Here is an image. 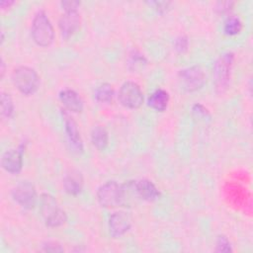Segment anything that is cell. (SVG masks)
I'll return each mask as SVG.
<instances>
[{"mask_svg": "<svg viewBox=\"0 0 253 253\" xmlns=\"http://www.w3.org/2000/svg\"><path fill=\"white\" fill-rule=\"evenodd\" d=\"M60 4L64 11H77V8L80 6V1H62Z\"/></svg>", "mask_w": 253, "mask_h": 253, "instance_id": "obj_24", "label": "cell"}, {"mask_svg": "<svg viewBox=\"0 0 253 253\" xmlns=\"http://www.w3.org/2000/svg\"><path fill=\"white\" fill-rule=\"evenodd\" d=\"M14 113V104L8 93H1V114L5 118H11Z\"/></svg>", "mask_w": 253, "mask_h": 253, "instance_id": "obj_20", "label": "cell"}, {"mask_svg": "<svg viewBox=\"0 0 253 253\" xmlns=\"http://www.w3.org/2000/svg\"><path fill=\"white\" fill-rule=\"evenodd\" d=\"M145 63V59L141 54H136L134 53V55L130 56V60H129V64H133L134 65V69H136L137 67H142V64Z\"/></svg>", "mask_w": 253, "mask_h": 253, "instance_id": "obj_25", "label": "cell"}, {"mask_svg": "<svg viewBox=\"0 0 253 253\" xmlns=\"http://www.w3.org/2000/svg\"><path fill=\"white\" fill-rule=\"evenodd\" d=\"M63 187L65 192L70 195H78L83 188V177L80 172L70 170L63 178Z\"/></svg>", "mask_w": 253, "mask_h": 253, "instance_id": "obj_15", "label": "cell"}, {"mask_svg": "<svg viewBox=\"0 0 253 253\" xmlns=\"http://www.w3.org/2000/svg\"><path fill=\"white\" fill-rule=\"evenodd\" d=\"M134 187L139 200L152 202L159 197L158 189L155 187V185L151 181L147 179L134 181Z\"/></svg>", "mask_w": 253, "mask_h": 253, "instance_id": "obj_13", "label": "cell"}, {"mask_svg": "<svg viewBox=\"0 0 253 253\" xmlns=\"http://www.w3.org/2000/svg\"><path fill=\"white\" fill-rule=\"evenodd\" d=\"M91 141L99 150H104L109 142V135L106 128L102 126H95L91 131Z\"/></svg>", "mask_w": 253, "mask_h": 253, "instance_id": "obj_17", "label": "cell"}, {"mask_svg": "<svg viewBox=\"0 0 253 253\" xmlns=\"http://www.w3.org/2000/svg\"><path fill=\"white\" fill-rule=\"evenodd\" d=\"M179 80L185 90L193 92L204 86L206 82V75L201 66L194 65L180 70Z\"/></svg>", "mask_w": 253, "mask_h": 253, "instance_id": "obj_7", "label": "cell"}, {"mask_svg": "<svg viewBox=\"0 0 253 253\" xmlns=\"http://www.w3.org/2000/svg\"><path fill=\"white\" fill-rule=\"evenodd\" d=\"M193 111H194L195 113L199 114V115H202L203 117H207V116H209V112H208V110H207V109H205V108H204V106H202V105H200V104H196V105H194V107H193Z\"/></svg>", "mask_w": 253, "mask_h": 253, "instance_id": "obj_27", "label": "cell"}, {"mask_svg": "<svg viewBox=\"0 0 253 253\" xmlns=\"http://www.w3.org/2000/svg\"><path fill=\"white\" fill-rule=\"evenodd\" d=\"M12 197L21 207L32 209L36 204L37 191L33 183L29 181H21L12 190Z\"/></svg>", "mask_w": 253, "mask_h": 253, "instance_id": "obj_8", "label": "cell"}, {"mask_svg": "<svg viewBox=\"0 0 253 253\" xmlns=\"http://www.w3.org/2000/svg\"><path fill=\"white\" fill-rule=\"evenodd\" d=\"M42 251H45V252H61V251H63V248L57 242L48 241V242L43 244Z\"/></svg>", "mask_w": 253, "mask_h": 253, "instance_id": "obj_23", "label": "cell"}, {"mask_svg": "<svg viewBox=\"0 0 253 253\" xmlns=\"http://www.w3.org/2000/svg\"><path fill=\"white\" fill-rule=\"evenodd\" d=\"M188 47V39L185 36H180L175 41V48L179 52H183Z\"/></svg>", "mask_w": 253, "mask_h": 253, "instance_id": "obj_22", "label": "cell"}, {"mask_svg": "<svg viewBox=\"0 0 253 253\" xmlns=\"http://www.w3.org/2000/svg\"><path fill=\"white\" fill-rule=\"evenodd\" d=\"M234 54L231 51L221 53L213 67V82L217 93H223L229 84Z\"/></svg>", "mask_w": 253, "mask_h": 253, "instance_id": "obj_2", "label": "cell"}, {"mask_svg": "<svg viewBox=\"0 0 253 253\" xmlns=\"http://www.w3.org/2000/svg\"><path fill=\"white\" fill-rule=\"evenodd\" d=\"M118 99L124 107L137 109L143 103V93L137 83L126 81L121 86Z\"/></svg>", "mask_w": 253, "mask_h": 253, "instance_id": "obj_6", "label": "cell"}, {"mask_svg": "<svg viewBox=\"0 0 253 253\" xmlns=\"http://www.w3.org/2000/svg\"><path fill=\"white\" fill-rule=\"evenodd\" d=\"M3 169L11 174H18L23 167V150L9 149L5 151L1 158Z\"/></svg>", "mask_w": 253, "mask_h": 253, "instance_id": "obj_12", "label": "cell"}, {"mask_svg": "<svg viewBox=\"0 0 253 253\" xmlns=\"http://www.w3.org/2000/svg\"><path fill=\"white\" fill-rule=\"evenodd\" d=\"M152 5L155 6V9L159 13H164L168 10V6L170 5V2H165V1H156V2H151Z\"/></svg>", "mask_w": 253, "mask_h": 253, "instance_id": "obj_26", "label": "cell"}, {"mask_svg": "<svg viewBox=\"0 0 253 253\" xmlns=\"http://www.w3.org/2000/svg\"><path fill=\"white\" fill-rule=\"evenodd\" d=\"M215 251L216 252H230L232 251L231 244L226 236L224 235H218L216 239V245H215Z\"/></svg>", "mask_w": 253, "mask_h": 253, "instance_id": "obj_21", "label": "cell"}, {"mask_svg": "<svg viewBox=\"0 0 253 253\" xmlns=\"http://www.w3.org/2000/svg\"><path fill=\"white\" fill-rule=\"evenodd\" d=\"M5 69H4V61H3V59H1V78H3V76H4V71Z\"/></svg>", "mask_w": 253, "mask_h": 253, "instance_id": "obj_29", "label": "cell"}, {"mask_svg": "<svg viewBox=\"0 0 253 253\" xmlns=\"http://www.w3.org/2000/svg\"><path fill=\"white\" fill-rule=\"evenodd\" d=\"M62 118H63V123H64L65 133L67 135V138H68L70 144L77 152H82L83 151V141H82V137L80 135V131H79L76 122L64 110H62Z\"/></svg>", "mask_w": 253, "mask_h": 253, "instance_id": "obj_10", "label": "cell"}, {"mask_svg": "<svg viewBox=\"0 0 253 253\" xmlns=\"http://www.w3.org/2000/svg\"><path fill=\"white\" fill-rule=\"evenodd\" d=\"M169 102V94L163 89H156L147 100L148 106L153 110L158 112H163L166 110Z\"/></svg>", "mask_w": 253, "mask_h": 253, "instance_id": "obj_16", "label": "cell"}, {"mask_svg": "<svg viewBox=\"0 0 253 253\" xmlns=\"http://www.w3.org/2000/svg\"><path fill=\"white\" fill-rule=\"evenodd\" d=\"M12 80L17 89L25 94H34L40 86V77L37 71L29 66H19L12 74Z\"/></svg>", "mask_w": 253, "mask_h": 253, "instance_id": "obj_4", "label": "cell"}, {"mask_svg": "<svg viewBox=\"0 0 253 253\" xmlns=\"http://www.w3.org/2000/svg\"><path fill=\"white\" fill-rule=\"evenodd\" d=\"M242 29V22L237 16H229L223 24V31L228 36H235L240 33Z\"/></svg>", "mask_w": 253, "mask_h": 253, "instance_id": "obj_19", "label": "cell"}, {"mask_svg": "<svg viewBox=\"0 0 253 253\" xmlns=\"http://www.w3.org/2000/svg\"><path fill=\"white\" fill-rule=\"evenodd\" d=\"M131 226V217L127 212L117 211L110 215L109 231L110 234L117 238L128 231Z\"/></svg>", "mask_w": 253, "mask_h": 253, "instance_id": "obj_9", "label": "cell"}, {"mask_svg": "<svg viewBox=\"0 0 253 253\" xmlns=\"http://www.w3.org/2000/svg\"><path fill=\"white\" fill-rule=\"evenodd\" d=\"M99 204L104 208L122 206V186L116 181H108L101 185L97 191Z\"/></svg>", "mask_w": 253, "mask_h": 253, "instance_id": "obj_5", "label": "cell"}, {"mask_svg": "<svg viewBox=\"0 0 253 253\" xmlns=\"http://www.w3.org/2000/svg\"><path fill=\"white\" fill-rule=\"evenodd\" d=\"M114 97V89L110 83H103L95 90V98L101 103H110Z\"/></svg>", "mask_w": 253, "mask_h": 253, "instance_id": "obj_18", "label": "cell"}, {"mask_svg": "<svg viewBox=\"0 0 253 253\" xmlns=\"http://www.w3.org/2000/svg\"><path fill=\"white\" fill-rule=\"evenodd\" d=\"M59 99L68 111L73 113H80L83 110V101L79 94L74 90H62L59 93Z\"/></svg>", "mask_w": 253, "mask_h": 253, "instance_id": "obj_14", "label": "cell"}, {"mask_svg": "<svg viewBox=\"0 0 253 253\" xmlns=\"http://www.w3.org/2000/svg\"><path fill=\"white\" fill-rule=\"evenodd\" d=\"M32 37L34 42L40 46H47L53 42V27L46 13L42 10L38 11L34 16L32 23Z\"/></svg>", "mask_w": 253, "mask_h": 253, "instance_id": "obj_1", "label": "cell"}, {"mask_svg": "<svg viewBox=\"0 0 253 253\" xmlns=\"http://www.w3.org/2000/svg\"><path fill=\"white\" fill-rule=\"evenodd\" d=\"M41 211L47 226H60L66 221V213L59 207L54 197L43 193L41 196Z\"/></svg>", "mask_w": 253, "mask_h": 253, "instance_id": "obj_3", "label": "cell"}, {"mask_svg": "<svg viewBox=\"0 0 253 253\" xmlns=\"http://www.w3.org/2000/svg\"><path fill=\"white\" fill-rule=\"evenodd\" d=\"M14 4V1H5V0H1L0 1V6L2 7V9H5V8H9L11 5Z\"/></svg>", "mask_w": 253, "mask_h": 253, "instance_id": "obj_28", "label": "cell"}, {"mask_svg": "<svg viewBox=\"0 0 253 253\" xmlns=\"http://www.w3.org/2000/svg\"><path fill=\"white\" fill-rule=\"evenodd\" d=\"M59 29L64 39H68L74 35L80 28V16L77 11H65L61 15L59 22Z\"/></svg>", "mask_w": 253, "mask_h": 253, "instance_id": "obj_11", "label": "cell"}]
</instances>
